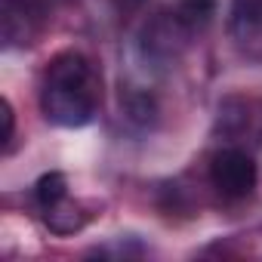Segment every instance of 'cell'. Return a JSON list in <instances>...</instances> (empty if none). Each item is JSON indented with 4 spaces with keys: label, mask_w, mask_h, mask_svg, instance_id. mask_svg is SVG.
<instances>
[{
    "label": "cell",
    "mask_w": 262,
    "mask_h": 262,
    "mask_svg": "<svg viewBox=\"0 0 262 262\" xmlns=\"http://www.w3.org/2000/svg\"><path fill=\"white\" fill-rule=\"evenodd\" d=\"M228 37L244 59L262 62V0H234L228 10Z\"/></svg>",
    "instance_id": "277c9868"
},
{
    "label": "cell",
    "mask_w": 262,
    "mask_h": 262,
    "mask_svg": "<svg viewBox=\"0 0 262 262\" xmlns=\"http://www.w3.org/2000/svg\"><path fill=\"white\" fill-rule=\"evenodd\" d=\"M13 133H16V114H13V105L4 99V145L7 148L13 142Z\"/></svg>",
    "instance_id": "ba28073f"
},
{
    "label": "cell",
    "mask_w": 262,
    "mask_h": 262,
    "mask_svg": "<svg viewBox=\"0 0 262 262\" xmlns=\"http://www.w3.org/2000/svg\"><path fill=\"white\" fill-rule=\"evenodd\" d=\"M40 216H43V225H47L53 234H74V231H80V228L90 222V210H86L80 201H71V194L62 198L59 204L40 210Z\"/></svg>",
    "instance_id": "5b68a950"
},
{
    "label": "cell",
    "mask_w": 262,
    "mask_h": 262,
    "mask_svg": "<svg viewBox=\"0 0 262 262\" xmlns=\"http://www.w3.org/2000/svg\"><path fill=\"white\" fill-rule=\"evenodd\" d=\"M102 102V80L83 53L65 50L47 62L40 83V111L50 123L77 129L86 126Z\"/></svg>",
    "instance_id": "6da1fadb"
},
{
    "label": "cell",
    "mask_w": 262,
    "mask_h": 262,
    "mask_svg": "<svg viewBox=\"0 0 262 262\" xmlns=\"http://www.w3.org/2000/svg\"><path fill=\"white\" fill-rule=\"evenodd\" d=\"M62 0H4L0 22H4V40L7 47H28L37 40L40 28L53 16V10Z\"/></svg>",
    "instance_id": "3957f363"
},
{
    "label": "cell",
    "mask_w": 262,
    "mask_h": 262,
    "mask_svg": "<svg viewBox=\"0 0 262 262\" xmlns=\"http://www.w3.org/2000/svg\"><path fill=\"white\" fill-rule=\"evenodd\" d=\"M256 179H259L256 161L244 148H237V145L219 148L213 155V161H210V182H213V188L225 201H244V198H250L253 188H256Z\"/></svg>",
    "instance_id": "7a4b0ae2"
},
{
    "label": "cell",
    "mask_w": 262,
    "mask_h": 262,
    "mask_svg": "<svg viewBox=\"0 0 262 262\" xmlns=\"http://www.w3.org/2000/svg\"><path fill=\"white\" fill-rule=\"evenodd\" d=\"M62 198H68V179H65V173H43V176L37 179V185H34V201H37V207L47 210V207L59 204Z\"/></svg>",
    "instance_id": "52a82bcc"
},
{
    "label": "cell",
    "mask_w": 262,
    "mask_h": 262,
    "mask_svg": "<svg viewBox=\"0 0 262 262\" xmlns=\"http://www.w3.org/2000/svg\"><path fill=\"white\" fill-rule=\"evenodd\" d=\"M173 13L188 31H201L216 13V0H179V7Z\"/></svg>",
    "instance_id": "8992f818"
}]
</instances>
